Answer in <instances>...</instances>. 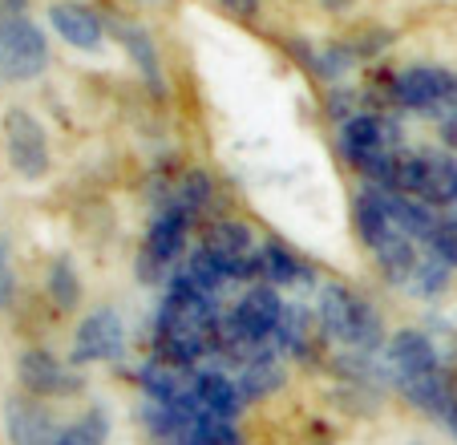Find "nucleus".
Segmentation results:
<instances>
[{
    "mask_svg": "<svg viewBox=\"0 0 457 445\" xmlns=\"http://www.w3.org/2000/svg\"><path fill=\"white\" fill-rule=\"evenodd\" d=\"M195 219H199V214H190L187 206L174 203V198H166V203L158 206L146 239H142V248H138V259H134V272H138L142 283L162 288V283L174 280V272L182 267L179 259H182V251H187Z\"/></svg>",
    "mask_w": 457,
    "mask_h": 445,
    "instance_id": "1",
    "label": "nucleus"
},
{
    "mask_svg": "<svg viewBox=\"0 0 457 445\" xmlns=\"http://www.w3.org/2000/svg\"><path fill=\"white\" fill-rule=\"evenodd\" d=\"M49 69V37L41 33V25H33L29 17L0 25V78L12 86L41 78Z\"/></svg>",
    "mask_w": 457,
    "mask_h": 445,
    "instance_id": "2",
    "label": "nucleus"
},
{
    "mask_svg": "<svg viewBox=\"0 0 457 445\" xmlns=\"http://www.w3.org/2000/svg\"><path fill=\"white\" fill-rule=\"evenodd\" d=\"M4 150H9V163L21 179H45L53 166V155H49V134L45 126L25 110V105H12L4 113Z\"/></svg>",
    "mask_w": 457,
    "mask_h": 445,
    "instance_id": "3",
    "label": "nucleus"
},
{
    "mask_svg": "<svg viewBox=\"0 0 457 445\" xmlns=\"http://www.w3.org/2000/svg\"><path fill=\"white\" fill-rule=\"evenodd\" d=\"M126 352V324L113 308H94L73 332V348H70V365H105L118 360Z\"/></svg>",
    "mask_w": 457,
    "mask_h": 445,
    "instance_id": "4",
    "label": "nucleus"
},
{
    "mask_svg": "<svg viewBox=\"0 0 457 445\" xmlns=\"http://www.w3.org/2000/svg\"><path fill=\"white\" fill-rule=\"evenodd\" d=\"M445 86H449V69L413 65L405 73H393V105L441 122L445 118Z\"/></svg>",
    "mask_w": 457,
    "mask_h": 445,
    "instance_id": "5",
    "label": "nucleus"
},
{
    "mask_svg": "<svg viewBox=\"0 0 457 445\" xmlns=\"http://www.w3.org/2000/svg\"><path fill=\"white\" fill-rule=\"evenodd\" d=\"M17 377H21V389L29 397H70L78 393L86 381L73 373V365L65 368L49 348H25L17 360Z\"/></svg>",
    "mask_w": 457,
    "mask_h": 445,
    "instance_id": "6",
    "label": "nucleus"
},
{
    "mask_svg": "<svg viewBox=\"0 0 457 445\" xmlns=\"http://www.w3.org/2000/svg\"><path fill=\"white\" fill-rule=\"evenodd\" d=\"M4 429L9 445H57L61 425L41 397H12L4 405Z\"/></svg>",
    "mask_w": 457,
    "mask_h": 445,
    "instance_id": "7",
    "label": "nucleus"
},
{
    "mask_svg": "<svg viewBox=\"0 0 457 445\" xmlns=\"http://www.w3.org/2000/svg\"><path fill=\"white\" fill-rule=\"evenodd\" d=\"M49 25L57 29L61 41L73 45V49H81V53L102 49V41H105L102 13H94L89 4H78V0H57V4L49 9Z\"/></svg>",
    "mask_w": 457,
    "mask_h": 445,
    "instance_id": "8",
    "label": "nucleus"
},
{
    "mask_svg": "<svg viewBox=\"0 0 457 445\" xmlns=\"http://www.w3.org/2000/svg\"><path fill=\"white\" fill-rule=\"evenodd\" d=\"M356 296L348 283H320L316 291V324H320V336L324 344H348V332H353V316H356Z\"/></svg>",
    "mask_w": 457,
    "mask_h": 445,
    "instance_id": "9",
    "label": "nucleus"
},
{
    "mask_svg": "<svg viewBox=\"0 0 457 445\" xmlns=\"http://www.w3.org/2000/svg\"><path fill=\"white\" fill-rule=\"evenodd\" d=\"M284 381H287V368H284V360H279L276 344H271V348H259L243 360L235 385H239L243 401H268L271 393L284 389Z\"/></svg>",
    "mask_w": 457,
    "mask_h": 445,
    "instance_id": "10",
    "label": "nucleus"
},
{
    "mask_svg": "<svg viewBox=\"0 0 457 445\" xmlns=\"http://www.w3.org/2000/svg\"><path fill=\"white\" fill-rule=\"evenodd\" d=\"M110 29H113V37L121 41L126 57L134 61V65H138V73L146 78L150 94L162 97V61H158V45H154V37H150L146 29L138 25V21H118V17H113V21H110Z\"/></svg>",
    "mask_w": 457,
    "mask_h": 445,
    "instance_id": "11",
    "label": "nucleus"
},
{
    "mask_svg": "<svg viewBox=\"0 0 457 445\" xmlns=\"http://www.w3.org/2000/svg\"><path fill=\"white\" fill-rule=\"evenodd\" d=\"M316 344H324L320 324H316V312L300 308V304H284V320H279V332H276V352L279 357L312 360Z\"/></svg>",
    "mask_w": 457,
    "mask_h": 445,
    "instance_id": "12",
    "label": "nucleus"
},
{
    "mask_svg": "<svg viewBox=\"0 0 457 445\" xmlns=\"http://www.w3.org/2000/svg\"><path fill=\"white\" fill-rule=\"evenodd\" d=\"M195 397H199L203 413L211 417H223V421H235L243 413V393L223 368H195Z\"/></svg>",
    "mask_w": 457,
    "mask_h": 445,
    "instance_id": "13",
    "label": "nucleus"
},
{
    "mask_svg": "<svg viewBox=\"0 0 457 445\" xmlns=\"http://www.w3.org/2000/svg\"><path fill=\"white\" fill-rule=\"evenodd\" d=\"M372 259H377L380 275H385L393 288H405L409 275H413V267H417V259H421V248H417L401 227H393V231L385 235V243L372 251Z\"/></svg>",
    "mask_w": 457,
    "mask_h": 445,
    "instance_id": "14",
    "label": "nucleus"
},
{
    "mask_svg": "<svg viewBox=\"0 0 457 445\" xmlns=\"http://www.w3.org/2000/svg\"><path fill=\"white\" fill-rule=\"evenodd\" d=\"M353 227H356V239H361L369 251H377L380 243H385V235L393 231V219H388V211H385L380 190L364 187L361 195L353 198Z\"/></svg>",
    "mask_w": 457,
    "mask_h": 445,
    "instance_id": "15",
    "label": "nucleus"
},
{
    "mask_svg": "<svg viewBox=\"0 0 457 445\" xmlns=\"http://www.w3.org/2000/svg\"><path fill=\"white\" fill-rule=\"evenodd\" d=\"M263 280L287 288V283H308L312 272L292 248H284L279 239H263Z\"/></svg>",
    "mask_w": 457,
    "mask_h": 445,
    "instance_id": "16",
    "label": "nucleus"
},
{
    "mask_svg": "<svg viewBox=\"0 0 457 445\" xmlns=\"http://www.w3.org/2000/svg\"><path fill=\"white\" fill-rule=\"evenodd\" d=\"M425 166H429V203L457 206V155L453 150H425Z\"/></svg>",
    "mask_w": 457,
    "mask_h": 445,
    "instance_id": "17",
    "label": "nucleus"
},
{
    "mask_svg": "<svg viewBox=\"0 0 457 445\" xmlns=\"http://www.w3.org/2000/svg\"><path fill=\"white\" fill-rule=\"evenodd\" d=\"M449 280H453V267L445 264V259H437L433 251L421 248V259H417L413 275H409L405 291L409 296H417V300H433V296H441V291L449 288Z\"/></svg>",
    "mask_w": 457,
    "mask_h": 445,
    "instance_id": "18",
    "label": "nucleus"
},
{
    "mask_svg": "<svg viewBox=\"0 0 457 445\" xmlns=\"http://www.w3.org/2000/svg\"><path fill=\"white\" fill-rule=\"evenodd\" d=\"M45 296L57 312H73L81 304V280L70 259H53L49 275H45Z\"/></svg>",
    "mask_w": 457,
    "mask_h": 445,
    "instance_id": "19",
    "label": "nucleus"
},
{
    "mask_svg": "<svg viewBox=\"0 0 457 445\" xmlns=\"http://www.w3.org/2000/svg\"><path fill=\"white\" fill-rule=\"evenodd\" d=\"M105 437H110V413L94 405L81 417H73L70 425H61L57 445H105Z\"/></svg>",
    "mask_w": 457,
    "mask_h": 445,
    "instance_id": "20",
    "label": "nucleus"
},
{
    "mask_svg": "<svg viewBox=\"0 0 457 445\" xmlns=\"http://www.w3.org/2000/svg\"><path fill=\"white\" fill-rule=\"evenodd\" d=\"M179 445H243V433H239L235 421H223V417L203 413V417L179 437Z\"/></svg>",
    "mask_w": 457,
    "mask_h": 445,
    "instance_id": "21",
    "label": "nucleus"
},
{
    "mask_svg": "<svg viewBox=\"0 0 457 445\" xmlns=\"http://www.w3.org/2000/svg\"><path fill=\"white\" fill-rule=\"evenodd\" d=\"M174 203H182L187 206L190 214H199L203 206L211 203V198H215V187H211V174L207 171H187L182 174V182L179 187H174Z\"/></svg>",
    "mask_w": 457,
    "mask_h": 445,
    "instance_id": "22",
    "label": "nucleus"
},
{
    "mask_svg": "<svg viewBox=\"0 0 457 445\" xmlns=\"http://www.w3.org/2000/svg\"><path fill=\"white\" fill-rule=\"evenodd\" d=\"M421 248L433 251L437 259H445V264L457 272V214H441L437 227H433V235L421 243Z\"/></svg>",
    "mask_w": 457,
    "mask_h": 445,
    "instance_id": "23",
    "label": "nucleus"
},
{
    "mask_svg": "<svg viewBox=\"0 0 457 445\" xmlns=\"http://www.w3.org/2000/svg\"><path fill=\"white\" fill-rule=\"evenodd\" d=\"M388 41H393L388 29H369V33L353 37V41H345V45H348V53H353V61H372L377 53L388 49Z\"/></svg>",
    "mask_w": 457,
    "mask_h": 445,
    "instance_id": "24",
    "label": "nucleus"
},
{
    "mask_svg": "<svg viewBox=\"0 0 457 445\" xmlns=\"http://www.w3.org/2000/svg\"><path fill=\"white\" fill-rule=\"evenodd\" d=\"M12 300H17V272H12L9 239L0 235V312L12 308Z\"/></svg>",
    "mask_w": 457,
    "mask_h": 445,
    "instance_id": "25",
    "label": "nucleus"
},
{
    "mask_svg": "<svg viewBox=\"0 0 457 445\" xmlns=\"http://www.w3.org/2000/svg\"><path fill=\"white\" fill-rule=\"evenodd\" d=\"M356 105H361V94L356 89H332L328 94V113L345 126L348 118H356Z\"/></svg>",
    "mask_w": 457,
    "mask_h": 445,
    "instance_id": "26",
    "label": "nucleus"
},
{
    "mask_svg": "<svg viewBox=\"0 0 457 445\" xmlns=\"http://www.w3.org/2000/svg\"><path fill=\"white\" fill-rule=\"evenodd\" d=\"M29 13V0H0V25H12Z\"/></svg>",
    "mask_w": 457,
    "mask_h": 445,
    "instance_id": "27",
    "label": "nucleus"
},
{
    "mask_svg": "<svg viewBox=\"0 0 457 445\" xmlns=\"http://www.w3.org/2000/svg\"><path fill=\"white\" fill-rule=\"evenodd\" d=\"M437 134H441V142H445V150L457 155V113H445V118L437 122Z\"/></svg>",
    "mask_w": 457,
    "mask_h": 445,
    "instance_id": "28",
    "label": "nucleus"
},
{
    "mask_svg": "<svg viewBox=\"0 0 457 445\" xmlns=\"http://www.w3.org/2000/svg\"><path fill=\"white\" fill-rule=\"evenodd\" d=\"M219 4H223L227 13H235L239 21H251L259 13V0H219Z\"/></svg>",
    "mask_w": 457,
    "mask_h": 445,
    "instance_id": "29",
    "label": "nucleus"
},
{
    "mask_svg": "<svg viewBox=\"0 0 457 445\" xmlns=\"http://www.w3.org/2000/svg\"><path fill=\"white\" fill-rule=\"evenodd\" d=\"M445 113H457V73L449 69V86H445Z\"/></svg>",
    "mask_w": 457,
    "mask_h": 445,
    "instance_id": "30",
    "label": "nucleus"
},
{
    "mask_svg": "<svg viewBox=\"0 0 457 445\" xmlns=\"http://www.w3.org/2000/svg\"><path fill=\"white\" fill-rule=\"evenodd\" d=\"M441 425H445L449 433H453V441H457V405H453V409L445 413V421H441Z\"/></svg>",
    "mask_w": 457,
    "mask_h": 445,
    "instance_id": "31",
    "label": "nucleus"
},
{
    "mask_svg": "<svg viewBox=\"0 0 457 445\" xmlns=\"http://www.w3.org/2000/svg\"><path fill=\"white\" fill-rule=\"evenodd\" d=\"M320 4H324V9H332V13H340V9H348L353 0H320Z\"/></svg>",
    "mask_w": 457,
    "mask_h": 445,
    "instance_id": "32",
    "label": "nucleus"
}]
</instances>
